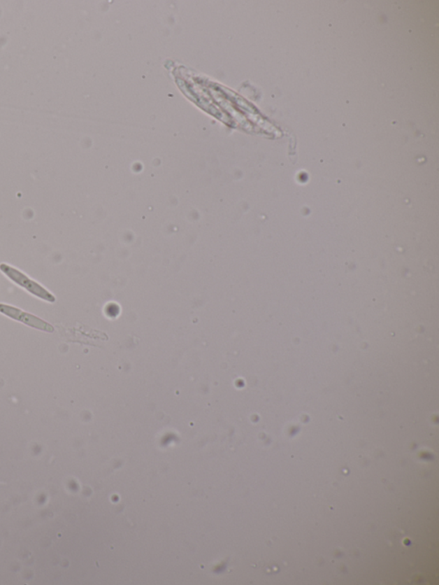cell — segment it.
<instances>
[{
  "label": "cell",
  "instance_id": "obj_1",
  "mask_svg": "<svg viewBox=\"0 0 439 585\" xmlns=\"http://www.w3.org/2000/svg\"><path fill=\"white\" fill-rule=\"evenodd\" d=\"M0 271H1L7 277H9L13 282L17 283L19 286L25 288L26 290L31 292V294L36 296V297L51 303L56 302V298L51 294L50 292L45 290L43 287H41V285L36 283L35 281L29 279L27 276H25L24 273L17 271V269L11 267L10 265L2 264L0 265Z\"/></svg>",
  "mask_w": 439,
  "mask_h": 585
},
{
  "label": "cell",
  "instance_id": "obj_2",
  "mask_svg": "<svg viewBox=\"0 0 439 585\" xmlns=\"http://www.w3.org/2000/svg\"><path fill=\"white\" fill-rule=\"evenodd\" d=\"M0 313L6 315V316L22 323L30 327L37 330H43L46 332H54L55 328L46 321L43 320L35 315L24 313V311L16 309L5 304H0Z\"/></svg>",
  "mask_w": 439,
  "mask_h": 585
}]
</instances>
